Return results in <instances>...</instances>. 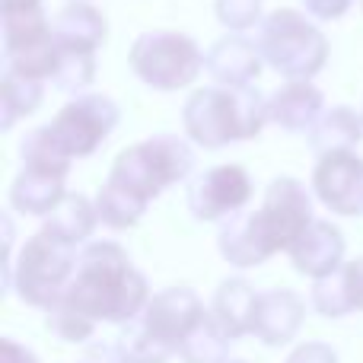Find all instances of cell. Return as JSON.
Instances as JSON below:
<instances>
[{
    "mask_svg": "<svg viewBox=\"0 0 363 363\" xmlns=\"http://www.w3.org/2000/svg\"><path fill=\"white\" fill-rule=\"evenodd\" d=\"M57 303L80 315L112 325L134 322L150 303V284L134 268L128 252L112 239H96L80 249L77 271Z\"/></svg>",
    "mask_w": 363,
    "mask_h": 363,
    "instance_id": "1",
    "label": "cell"
},
{
    "mask_svg": "<svg viewBox=\"0 0 363 363\" xmlns=\"http://www.w3.org/2000/svg\"><path fill=\"white\" fill-rule=\"evenodd\" d=\"M264 125H271L268 96H262L255 86L194 89L182 108L185 138L201 150H223L230 144L255 140Z\"/></svg>",
    "mask_w": 363,
    "mask_h": 363,
    "instance_id": "2",
    "label": "cell"
},
{
    "mask_svg": "<svg viewBox=\"0 0 363 363\" xmlns=\"http://www.w3.org/2000/svg\"><path fill=\"white\" fill-rule=\"evenodd\" d=\"M77 258H80L77 245H67L48 230H38L35 236L26 239L6 268V290H13L26 306L48 313L67 290L77 271Z\"/></svg>",
    "mask_w": 363,
    "mask_h": 363,
    "instance_id": "3",
    "label": "cell"
},
{
    "mask_svg": "<svg viewBox=\"0 0 363 363\" xmlns=\"http://www.w3.org/2000/svg\"><path fill=\"white\" fill-rule=\"evenodd\" d=\"M258 48L268 67H274L284 80H313L328 64V38L313 16L294 6L268 13L258 26Z\"/></svg>",
    "mask_w": 363,
    "mask_h": 363,
    "instance_id": "4",
    "label": "cell"
},
{
    "mask_svg": "<svg viewBox=\"0 0 363 363\" xmlns=\"http://www.w3.org/2000/svg\"><path fill=\"white\" fill-rule=\"evenodd\" d=\"M191 172H194L191 140L179 138V134H153V138L121 150L115 157L108 179L118 182L121 188L134 191L138 198H144L150 204L166 188L191 179Z\"/></svg>",
    "mask_w": 363,
    "mask_h": 363,
    "instance_id": "5",
    "label": "cell"
},
{
    "mask_svg": "<svg viewBox=\"0 0 363 363\" xmlns=\"http://www.w3.org/2000/svg\"><path fill=\"white\" fill-rule=\"evenodd\" d=\"M204 61L207 55L201 51V45L185 32L172 29L140 32L128 51L134 77L160 93H179V89L191 86L204 70Z\"/></svg>",
    "mask_w": 363,
    "mask_h": 363,
    "instance_id": "6",
    "label": "cell"
},
{
    "mask_svg": "<svg viewBox=\"0 0 363 363\" xmlns=\"http://www.w3.org/2000/svg\"><path fill=\"white\" fill-rule=\"evenodd\" d=\"M121 121V108L106 93H80L64 102L48 121L51 138L57 140L70 160H86L115 134Z\"/></svg>",
    "mask_w": 363,
    "mask_h": 363,
    "instance_id": "7",
    "label": "cell"
},
{
    "mask_svg": "<svg viewBox=\"0 0 363 363\" xmlns=\"http://www.w3.org/2000/svg\"><path fill=\"white\" fill-rule=\"evenodd\" d=\"M252 176L245 166L239 163H220L211 169L198 172L188 179V211L201 223H226L230 217L245 211V204L252 201Z\"/></svg>",
    "mask_w": 363,
    "mask_h": 363,
    "instance_id": "8",
    "label": "cell"
},
{
    "mask_svg": "<svg viewBox=\"0 0 363 363\" xmlns=\"http://www.w3.org/2000/svg\"><path fill=\"white\" fill-rule=\"evenodd\" d=\"M258 223L268 236L274 252H290L296 239L315 223L313 217V194L294 176H277L264 188L262 207H258Z\"/></svg>",
    "mask_w": 363,
    "mask_h": 363,
    "instance_id": "9",
    "label": "cell"
},
{
    "mask_svg": "<svg viewBox=\"0 0 363 363\" xmlns=\"http://www.w3.org/2000/svg\"><path fill=\"white\" fill-rule=\"evenodd\" d=\"M207 315L204 303L198 300L191 287H166L150 296L147 309L138 315L140 328L157 341L163 351L179 357L182 341L191 335V328Z\"/></svg>",
    "mask_w": 363,
    "mask_h": 363,
    "instance_id": "10",
    "label": "cell"
},
{
    "mask_svg": "<svg viewBox=\"0 0 363 363\" xmlns=\"http://www.w3.org/2000/svg\"><path fill=\"white\" fill-rule=\"evenodd\" d=\"M313 191L322 204L338 217H360L363 213V157L354 150L325 153L315 160Z\"/></svg>",
    "mask_w": 363,
    "mask_h": 363,
    "instance_id": "11",
    "label": "cell"
},
{
    "mask_svg": "<svg viewBox=\"0 0 363 363\" xmlns=\"http://www.w3.org/2000/svg\"><path fill=\"white\" fill-rule=\"evenodd\" d=\"M264 67V57L258 42L230 32V35L217 38L207 48V61H204V74L211 77L217 86H230V89H242L252 86L258 80Z\"/></svg>",
    "mask_w": 363,
    "mask_h": 363,
    "instance_id": "12",
    "label": "cell"
},
{
    "mask_svg": "<svg viewBox=\"0 0 363 363\" xmlns=\"http://www.w3.org/2000/svg\"><path fill=\"white\" fill-rule=\"evenodd\" d=\"M303 319H306V303H303V296L296 290H287V287L264 290L258 296L252 335L264 347H284L300 335Z\"/></svg>",
    "mask_w": 363,
    "mask_h": 363,
    "instance_id": "13",
    "label": "cell"
},
{
    "mask_svg": "<svg viewBox=\"0 0 363 363\" xmlns=\"http://www.w3.org/2000/svg\"><path fill=\"white\" fill-rule=\"evenodd\" d=\"M325 112V93L313 80H287L268 96V118L287 134H306Z\"/></svg>",
    "mask_w": 363,
    "mask_h": 363,
    "instance_id": "14",
    "label": "cell"
},
{
    "mask_svg": "<svg viewBox=\"0 0 363 363\" xmlns=\"http://www.w3.org/2000/svg\"><path fill=\"white\" fill-rule=\"evenodd\" d=\"M345 233L332 223V220H315L296 245L287 252L290 264L296 268V274L313 277V281H322V277L335 274V271L345 264Z\"/></svg>",
    "mask_w": 363,
    "mask_h": 363,
    "instance_id": "15",
    "label": "cell"
},
{
    "mask_svg": "<svg viewBox=\"0 0 363 363\" xmlns=\"http://www.w3.org/2000/svg\"><path fill=\"white\" fill-rule=\"evenodd\" d=\"M51 32L55 42L64 51H83V55H96L108 38V19L89 0H67L61 10L51 16Z\"/></svg>",
    "mask_w": 363,
    "mask_h": 363,
    "instance_id": "16",
    "label": "cell"
},
{
    "mask_svg": "<svg viewBox=\"0 0 363 363\" xmlns=\"http://www.w3.org/2000/svg\"><path fill=\"white\" fill-rule=\"evenodd\" d=\"M0 23H4V61L55 38L45 0H0Z\"/></svg>",
    "mask_w": 363,
    "mask_h": 363,
    "instance_id": "17",
    "label": "cell"
},
{
    "mask_svg": "<svg viewBox=\"0 0 363 363\" xmlns=\"http://www.w3.org/2000/svg\"><path fill=\"white\" fill-rule=\"evenodd\" d=\"M217 249L223 255V262H230L233 268H258L271 255H277L271 249L268 236H264L262 223H258L255 211H242L226 220L217 233Z\"/></svg>",
    "mask_w": 363,
    "mask_h": 363,
    "instance_id": "18",
    "label": "cell"
},
{
    "mask_svg": "<svg viewBox=\"0 0 363 363\" xmlns=\"http://www.w3.org/2000/svg\"><path fill=\"white\" fill-rule=\"evenodd\" d=\"M258 296L255 287H252L245 277H230L217 287L211 300V315L223 335L230 341H239L245 335H252V325H255V309H258Z\"/></svg>",
    "mask_w": 363,
    "mask_h": 363,
    "instance_id": "19",
    "label": "cell"
},
{
    "mask_svg": "<svg viewBox=\"0 0 363 363\" xmlns=\"http://www.w3.org/2000/svg\"><path fill=\"white\" fill-rule=\"evenodd\" d=\"M67 198V176L38 169H19V176L10 185V207L23 217H48L61 201Z\"/></svg>",
    "mask_w": 363,
    "mask_h": 363,
    "instance_id": "20",
    "label": "cell"
},
{
    "mask_svg": "<svg viewBox=\"0 0 363 363\" xmlns=\"http://www.w3.org/2000/svg\"><path fill=\"white\" fill-rule=\"evenodd\" d=\"M363 140V112L351 106H332L322 112L315 128L309 131V147L315 157L338 150H354Z\"/></svg>",
    "mask_w": 363,
    "mask_h": 363,
    "instance_id": "21",
    "label": "cell"
},
{
    "mask_svg": "<svg viewBox=\"0 0 363 363\" xmlns=\"http://www.w3.org/2000/svg\"><path fill=\"white\" fill-rule=\"evenodd\" d=\"M99 226V211H96V201H89L80 191H67V198L55 207V211L45 217V226L51 236L64 239L67 245H83L93 230Z\"/></svg>",
    "mask_w": 363,
    "mask_h": 363,
    "instance_id": "22",
    "label": "cell"
},
{
    "mask_svg": "<svg viewBox=\"0 0 363 363\" xmlns=\"http://www.w3.org/2000/svg\"><path fill=\"white\" fill-rule=\"evenodd\" d=\"M45 99V83L23 77L16 70H4L0 80V128L10 131L16 128V121L29 118Z\"/></svg>",
    "mask_w": 363,
    "mask_h": 363,
    "instance_id": "23",
    "label": "cell"
},
{
    "mask_svg": "<svg viewBox=\"0 0 363 363\" xmlns=\"http://www.w3.org/2000/svg\"><path fill=\"white\" fill-rule=\"evenodd\" d=\"M147 201L138 198L134 191L121 188L118 182L106 179V185L96 194V211H99V223L108 226V230H131L144 220L147 213Z\"/></svg>",
    "mask_w": 363,
    "mask_h": 363,
    "instance_id": "24",
    "label": "cell"
},
{
    "mask_svg": "<svg viewBox=\"0 0 363 363\" xmlns=\"http://www.w3.org/2000/svg\"><path fill=\"white\" fill-rule=\"evenodd\" d=\"M230 345L233 341L223 335V328L213 322V315L207 313L198 325L191 328L185 341L179 347V357L185 363H230Z\"/></svg>",
    "mask_w": 363,
    "mask_h": 363,
    "instance_id": "25",
    "label": "cell"
},
{
    "mask_svg": "<svg viewBox=\"0 0 363 363\" xmlns=\"http://www.w3.org/2000/svg\"><path fill=\"white\" fill-rule=\"evenodd\" d=\"M19 160L26 169H38V172H55V176H67L74 160L57 147V140L51 138L48 125L45 128H32L19 144Z\"/></svg>",
    "mask_w": 363,
    "mask_h": 363,
    "instance_id": "26",
    "label": "cell"
},
{
    "mask_svg": "<svg viewBox=\"0 0 363 363\" xmlns=\"http://www.w3.org/2000/svg\"><path fill=\"white\" fill-rule=\"evenodd\" d=\"M45 325L55 338H61L64 345H83L96 335V322L80 315L77 309L64 306V303H55V306L45 313Z\"/></svg>",
    "mask_w": 363,
    "mask_h": 363,
    "instance_id": "27",
    "label": "cell"
},
{
    "mask_svg": "<svg viewBox=\"0 0 363 363\" xmlns=\"http://www.w3.org/2000/svg\"><path fill=\"white\" fill-rule=\"evenodd\" d=\"M313 309L319 315H325V319H345V315L354 313L341 268L335 274L322 277V281H313Z\"/></svg>",
    "mask_w": 363,
    "mask_h": 363,
    "instance_id": "28",
    "label": "cell"
},
{
    "mask_svg": "<svg viewBox=\"0 0 363 363\" xmlns=\"http://www.w3.org/2000/svg\"><path fill=\"white\" fill-rule=\"evenodd\" d=\"M93 80H96V55H83V51H64L61 48V67H57L55 86L61 89V93L80 96Z\"/></svg>",
    "mask_w": 363,
    "mask_h": 363,
    "instance_id": "29",
    "label": "cell"
},
{
    "mask_svg": "<svg viewBox=\"0 0 363 363\" xmlns=\"http://www.w3.org/2000/svg\"><path fill=\"white\" fill-rule=\"evenodd\" d=\"M115 345L121 347V354H125L131 363H169L172 360V354L163 351V347L140 328L138 319L128 322V325L121 328V335L115 338Z\"/></svg>",
    "mask_w": 363,
    "mask_h": 363,
    "instance_id": "30",
    "label": "cell"
},
{
    "mask_svg": "<svg viewBox=\"0 0 363 363\" xmlns=\"http://www.w3.org/2000/svg\"><path fill=\"white\" fill-rule=\"evenodd\" d=\"M213 13L223 29L242 35L245 29H255L264 23V0H213Z\"/></svg>",
    "mask_w": 363,
    "mask_h": 363,
    "instance_id": "31",
    "label": "cell"
},
{
    "mask_svg": "<svg viewBox=\"0 0 363 363\" xmlns=\"http://www.w3.org/2000/svg\"><path fill=\"white\" fill-rule=\"evenodd\" d=\"M287 363H338V354L325 341H303L300 347L290 351Z\"/></svg>",
    "mask_w": 363,
    "mask_h": 363,
    "instance_id": "32",
    "label": "cell"
},
{
    "mask_svg": "<svg viewBox=\"0 0 363 363\" xmlns=\"http://www.w3.org/2000/svg\"><path fill=\"white\" fill-rule=\"evenodd\" d=\"M300 4H303V10L313 19H319V23H335V19H341L351 10L354 0H300Z\"/></svg>",
    "mask_w": 363,
    "mask_h": 363,
    "instance_id": "33",
    "label": "cell"
},
{
    "mask_svg": "<svg viewBox=\"0 0 363 363\" xmlns=\"http://www.w3.org/2000/svg\"><path fill=\"white\" fill-rule=\"evenodd\" d=\"M341 277H345V287H347V296H351L354 313H363V255L341 264Z\"/></svg>",
    "mask_w": 363,
    "mask_h": 363,
    "instance_id": "34",
    "label": "cell"
},
{
    "mask_svg": "<svg viewBox=\"0 0 363 363\" xmlns=\"http://www.w3.org/2000/svg\"><path fill=\"white\" fill-rule=\"evenodd\" d=\"M70 363H131L121 354V347L115 345H93V347H86V351L80 354L77 360H70Z\"/></svg>",
    "mask_w": 363,
    "mask_h": 363,
    "instance_id": "35",
    "label": "cell"
},
{
    "mask_svg": "<svg viewBox=\"0 0 363 363\" xmlns=\"http://www.w3.org/2000/svg\"><path fill=\"white\" fill-rule=\"evenodd\" d=\"M0 363H38V357L29 351V347L19 345V341L4 338L0 341Z\"/></svg>",
    "mask_w": 363,
    "mask_h": 363,
    "instance_id": "36",
    "label": "cell"
},
{
    "mask_svg": "<svg viewBox=\"0 0 363 363\" xmlns=\"http://www.w3.org/2000/svg\"><path fill=\"white\" fill-rule=\"evenodd\" d=\"M230 363H245V360H230Z\"/></svg>",
    "mask_w": 363,
    "mask_h": 363,
    "instance_id": "37",
    "label": "cell"
},
{
    "mask_svg": "<svg viewBox=\"0 0 363 363\" xmlns=\"http://www.w3.org/2000/svg\"><path fill=\"white\" fill-rule=\"evenodd\" d=\"M360 6H363V0H360Z\"/></svg>",
    "mask_w": 363,
    "mask_h": 363,
    "instance_id": "38",
    "label": "cell"
}]
</instances>
